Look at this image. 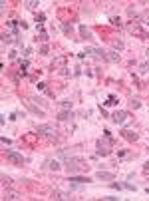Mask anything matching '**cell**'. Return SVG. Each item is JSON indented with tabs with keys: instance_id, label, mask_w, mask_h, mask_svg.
<instances>
[{
	"instance_id": "cell-1",
	"label": "cell",
	"mask_w": 149,
	"mask_h": 201,
	"mask_svg": "<svg viewBox=\"0 0 149 201\" xmlns=\"http://www.w3.org/2000/svg\"><path fill=\"white\" fill-rule=\"evenodd\" d=\"M112 152H113V137L104 136V137H100V140L96 141V156L105 157V156H109Z\"/></svg>"
},
{
	"instance_id": "cell-2",
	"label": "cell",
	"mask_w": 149,
	"mask_h": 201,
	"mask_svg": "<svg viewBox=\"0 0 149 201\" xmlns=\"http://www.w3.org/2000/svg\"><path fill=\"white\" fill-rule=\"evenodd\" d=\"M64 165L68 167V171H70V175H78L80 171L86 169V161L82 160V157H66V163Z\"/></svg>"
},
{
	"instance_id": "cell-3",
	"label": "cell",
	"mask_w": 149,
	"mask_h": 201,
	"mask_svg": "<svg viewBox=\"0 0 149 201\" xmlns=\"http://www.w3.org/2000/svg\"><path fill=\"white\" fill-rule=\"evenodd\" d=\"M36 133L40 136H46V137H56L58 136V129L50 124H42V125H36Z\"/></svg>"
},
{
	"instance_id": "cell-4",
	"label": "cell",
	"mask_w": 149,
	"mask_h": 201,
	"mask_svg": "<svg viewBox=\"0 0 149 201\" xmlns=\"http://www.w3.org/2000/svg\"><path fill=\"white\" fill-rule=\"evenodd\" d=\"M112 121L117 124V125H125L127 121H129V114H127L125 110H117V112L112 114Z\"/></svg>"
},
{
	"instance_id": "cell-5",
	"label": "cell",
	"mask_w": 149,
	"mask_h": 201,
	"mask_svg": "<svg viewBox=\"0 0 149 201\" xmlns=\"http://www.w3.org/2000/svg\"><path fill=\"white\" fill-rule=\"evenodd\" d=\"M4 153H6V160L10 163H14V165H22L24 163V156L18 153V152H14V149H6Z\"/></svg>"
},
{
	"instance_id": "cell-6",
	"label": "cell",
	"mask_w": 149,
	"mask_h": 201,
	"mask_svg": "<svg viewBox=\"0 0 149 201\" xmlns=\"http://www.w3.org/2000/svg\"><path fill=\"white\" fill-rule=\"evenodd\" d=\"M127 30H129V32H131V34H135V36H139V38H141V40H147V38H149V34H147V32H145V30H143V28H141V26H139V22H131V24H129V26H127Z\"/></svg>"
},
{
	"instance_id": "cell-7",
	"label": "cell",
	"mask_w": 149,
	"mask_h": 201,
	"mask_svg": "<svg viewBox=\"0 0 149 201\" xmlns=\"http://www.w3.org/2000/svg\"><path fill=\"white\" fill-rule=\"evenodd\" d=\"M84 54H89V56H93V58H101V60H105V50H101V48H86L84 50ZM108 62V60H105Z\"/></svg>"
},
{
	"instance_id": "cell-8",
	"label": "cell",
	"mask_w": 149,
	"mask_h": 201,
	"mask_svg": "<svg viewBox=\"0 0 149 201\" xmlns=\"http://www.w3.org/2000/svg\"><path fill=\"white\" fill-rule=\"evenodd\" d=\"M68 181H70V183H80V185H86V183H89L92 179L86 177V175H70V177H68Z\"/></svg>"
},
{
	"instance_id": "cell-9",
	"label": "cell",
	"mask_w": 149,
	"mask_h": 201,
	"mask_svg": "<svg viewBox=\"0 0 149 201\" xmlns=\"http://www.w3.org/2000/svg\"><path fill=\"white\" fill-rule=\"evenodd\" d=\"M113 177H116V173H112V171H97L96 173V179H101V181H113Z\"/></svg>"
},
{
	"instance_id": "cell-10",
	"label": "cell",
	"mask_w": 149,
	"mask_h": 201,
	"mask_svg": "<svg viewBox=\"0 0 149 201\" xmlns=\"http://www.w3.org/2000/svg\"><path fill=\"white\" fill-rule=\"evenodd\" d=\"M121 136L125 137L127 141H137V140H139V133H137V132H133V129H123Z\"/></svg>"
},
{
	"instance_id": "cell-11",
	"label": "cell",
	"mask_w": 149,
	"mask_h": 201,
	"mask_svg": "<svg viewBox=\"0 0 149 201\" xmlns=\"http://www.w3.org/2000/svg\"><path fill=\"white\" fill-rule=\"evenodd\" d=\"M105 60L116 64V62H119V54L116 52V50H109V52H105Z\"/></svg>"
},
{
	"instance_id": "cell-12",
	"label": "cell",
	"mask_w": 149,
	"mask_h": 201,
	"mask_svg": "<svg viewBox=\"0 0 149 201\" xmlns=\"http://www.w3.org/2000/svg\"><path fill=\"white\" fill-rule=\"evenodd\" d=\"M72 118H74L72 110H64V112H60V114H58V120L60 121H68V120H72Z\"/></svg>"
},
{
	"instance_id": "cell-13",
	"label": "cell",
	"mask_w": 149,
	"mask_h": 201,
	"mask_svg": "<svg viewBox=\"0 0 149 201\" xmlns=\"http://www.w3.org/2000/svg\"><path fill=\"white\" fill-rule=\"evenodd\" d=\"M2 42H4V44H14V42H16V36L10 34V32H2Z\"/></svg>"
},
{
	"instance_id": "cell-14",
	"label": "cell",
	"mask_w": 149,
	"mask_h": 201,
	"mask_svg": "<svg viewBox=\"0 0 149 201\" xmlns=\"http://www.w3.org/2000/svg\"><path fill=\"white\" fill-rule=\"evenodd\" d=\"M78 30H80V34H82V36H84V38H88V40H92V38H93V34H92V30H89V28H86V26H84V24H82V26H80V28H78Z\"/></svg>"
},
{
	"instance_id": "cell-15",
	"label": "cell",
	"mask_w": 149,
	"mask_h": 201,
	"mask_svg": "<svg viewBox=\"0 0 149 201\" xmlns=\"http://www.w3.org/2000/svg\"><path fill=\"white\" fill-rule=\"evenodd\" d=\"M112 46H113V50H116V52H121V50L125 48L123 40H119V38H117V40H113V42H112Z\"/></svg>"
},
{
	"instance_id": "cell-16",
	"label": "cell",
	"mask_w": 149,
	"mask_h": 201,
	"mask_svg": "<svg viewBox=\"0 0 149 201\" xmlns=\"http://www.w3.org/2000/svg\"><path fill=\"white\" fill-rule=\"evenodd\" d=\"M60 28H62V32H64V34H68V36L74 32V26H72V24H66V22H62V26H60Z\"/></svg>"
},
{
	"instance_id": "cell-17",
	"label": "cell",
	"mask_w": 149,
	"mask_h": 201,
	"mask_svg": "<svg viewBox=\"0 0 149 201\" xmlns=\"http://www.w3.org/2000/svg\"><path fill=\"white\" fill-rule=\"evenodd\" d=\"M28 108H30V112H32V114L40 116V118H44V110H38V106H32V104H28Z\"/></svg>"
},
{
	"instance_id": "cell-18",
	"label": "cell",
	"mask_w": 149,
	"mask_h": 201,
	"mask_svg": "<svg viewBox=\"0 0 149 201\" xmlns=\"http://www.w3.org/2000/svg\"><path fill=\"white\" fill-rule=\"evenodd\" d=\"M20 197H22V195L16 193V191H6V193H4V199H20Z\"/></svg>"
},
{
	"instance_id": "cell-19",
	"label": "cell",
	"mask_w": 149,
	"mask_h": 201,
	"mask_svg": "<svg viewBox=\"0 0 149 201\" xmlns=\"http://www.w3.org/2000/svg\"><path fill=\"white\" fill-rule=\"evenodd\" d=\"M24 6H26L28 10H34V8H38V6H40V4H38L36 0H26V2H24Z\"/></svg>"
},
{
	"instance_id": "cell-20",
	"label": "cell",
	"mask_w": 149,
	"mask_h": 201,
	"mask_svg": "<svg viewBox=\"0 0 149 201\" xmlns=\"http://www.w3.org/2000/svg\"><path fill=\"white\" fill-rule=\"evenodd\" d=\"M46 165H48V169H52V171H58V169H60V163H58L56 160H54V161H48Z\"/></svg>"
},
{
	"instance_id": "cell-21",
	"label": "cell",
	"mask_w": 149,
	"mask_h": 201,
	"mask_svg": "<svg viewBox=\"0 0 149 201\" xmlns=\"http://www.w3.org/2000/svg\"><path fill=\"white\" fill-rule=\"evenodd\" d=\"M109 24H112V26L121 28V22H119V18H117V16H109Z\"/></svg>"
},
{
	"instance_id": "cell-22",
	"label": "cell",
	"mask_w": 149,
	"mask_h": 201,
	"mask_svg": "<svg viewBox=\"0 0 149 201\" xmlns=\"http://www.w3.org/2000/svg\"><path fill=\"white\" fill-rule=\"evenodd\" d=\"M116 104H117V98H116V96H108V102H105V106H116Z\"/></svg>"
},
{
	"instance_id": "cell-23",
	"label": "cell",
	"mask_w": 149,
	"mask_h": 201,
	"mask_svg": "<svg viewBox=\"0 0 149 201\" xmlns=\"http://www.w3.org/2000/svg\"><path fill=\"white\" fill-rule=\"evenodd\" d=\"M121 189H127V191H135L137 187H135V185H131V183H127V181H123V183H121Z\"/></svg>"
},
{
	"instance_id": "cell-24",
	"label": "cell",
	"mask_w": 149,
	"mask_h": 201,
	"mask_svg": "<svg viewBox=\"0 0 149 201\" xmlns=\"http://www.w3.org/2000/svg\"><path fill=\"white\" fill-rule=\"evenodd\" d=\"M54 199H70V195L62 193V191H56V193H54Z\"/></svg>"
},
{
	"instance_id": "cell-25",
	"label": "cell",
	"mask_w": 149,
	"mask_h": 201,
	"mask_svg": "<svg viewBox=\"0 0 149 201\" xmlns=\"http://www.w3.org/2000/svg\"><path fill=\"white\" fill-rule=\"evenodd\" d=\"M139 72H141V74H147L149 72V62H143V64L139 66Z\"/></svg>"
},
{
	"instance_id": "cell-26",
	"label": "cell",
	"mask_w": 149,
	"mask_h": 201,
	"mask_svg": "<svg viewBox=\"0 0 149 201\" xmlns=\"http://www.w3.org/2000/svg\"><path fill=\"white\" fill-rule=\"evenodd\" d=\"M131 108H133V110H139V108H141V102H139V100H131Z\"/></svg>"
},
{
	"instance_id": "cell-27",
	"label": "cell",
	"mask_w": 149,
	"mask_h": 201,
	"mask_svg": "<svg viewBox=\"0 0 149 201\" xmlns=\"http://www.w3.org/2000/svg\"><path fill=\"white\" fill-rule=\"evenodd\" d=\"M62 108H64V110H72V102H70V100H64V102H62Z\"/></svg>"
},
{
	"instance_id": "cell-28",
	"label": "cell",
	"mask_w": 149,
	"mask_h": 201,
	"mask_svg": "<svg viewBox=\"0 0 149 201\" xmlns=\"http://www.w3.org/2000/svg\"><path fill=\"white\" fill-rule=\"evenodd\" d=\"M127 156H129L127 149H117V157H127Z\"/></svg>"
},
{
	"instance_id": "cell-29",
	"label": "cell",
	"mask_w": 149,
	"mask_h": 201,
	"mask_svg": "<svg viewBox=\"0 0 149 201\" xmlns=\"http://www.w3.org/2000/svg\"><path fill=\"white\" fill-rule=\"evenodd\" d=\"M22 56H24V58L28 60V58L32 56V48H28V46H26V48H24V54H22Z\"/></svg>"
},
{
	"instance_id": "cell-30",
	"label": "cell",
	"mask_w": 149,
	"mask_h": 201,
	"mask_svg": "<svg viewBox=\"0 0 149 201\" xmlns=\"http://www.w3.org/2000/svg\"><path fill=\"white\" fill-rule=\"evenodd\" d=\"M38 40H40V42H44V44H46V42H48L50 38H48V34H46V32H40V38H38Z\"/></svg>"
},
{
	"instance_id": "cell-31",
	"label": "cell",
	"mask_w": 149,
	"mask_h": 201,
	"mask_svg": "<svg viewBox=\"0 0 149 201\" xmlns=\"http://www.w3.org/2000/svg\"><path fill=\"white\" fill-rule=\"evenodd\" d=\"M44 20H46L44 14H36V22H38V24H44Z\"/></svg>"
},
{
	"instance_id": "cell-32",
	"label": "cell",
	"mask_w": 149,
	"mask_h": 201,
	"mask_svg": "<svg viewBox=\"0 0 149 201\" xmlns=\"http://www.w3.org/2000/svg\"><path fill=\"white\" fill-rule=\"evenodd\" d=\"M0 179H2V183H4V185H6V183H10V177H8L6 173H2V175H0Z\"/></svg>"
},
{
	"instance_id": "cell-33",
	"label": "cell",
	"mask_w": 149,
	"mask_h": 201,
	"mask_svg": "<svg viewBox=\"0 0 149 201\" xmlns=\"http://www.w3.org/2000/svg\"><path fill=\"white\" fill-rule=\"evenodd\" d=\"M8 58H10V60H16V58H18V52H16V50H12V52L8 54Z\"/></svg>"
},
{
	"instance_id": "cell-34",
	"label": "cell",
	"mask_w": 149,
	"mask_h": 201,
	"mask_svg": "<svg viewBox=\"0 0 149 201\" xmlns=\"http://www.w3.org/2000/svg\"><path fill=\"white\" fill-rule=\"evenodd\" d=\"M48 52H50L48 44H44V46H42V48H40V54H48Z\"/></svg>"
},
{
	"instance_id": "cell-35",
	"label": "cell",
	"mask_w": 149,
	"mask_h": 201,
	"mask_svg": "<svg viewBox=\"0 0 149 201\" xmlns=\"http://www.w3.org/2000/svg\"><path fill=\"white\" fill-rule=\"evenodd\" d=\"M109 187H112V189H121V183H109Z\"/></svg>"
},
{
	"instance_id": "cell-36",
	"label": "cell",
	"mask_w": 149,
	"mask_h": 201,
	"mask_svg": "<svg viewBox=\"0 0 149 201\" xmlns=\"http://www.w3.org/2000/svg\"><path fill=\"white\" fill-rule=\"evenodd\" d=\"M64 62H66V58H56V62H54V64H56V66H62Z\"/></svg>"
},
{
	"instance_id": "cell-37",
	"label": "cell",
	"mask_w": 149,
	"mask_h": 201,
	"mask_svg": "<svg viewBox=\"0 0 149 201\" xmlns=\"http://www.w3.org/2000/svg\"><path fill=\"white\" fill-rule=\"evenodd\" d=\"M32 102H36V104H40V106H46V102H44V100H42V98H34V100H32Z\"/></svg>"
},
{
	"instance_id": "cell-38",
	"label": "cell",
	"mask_w": 149,
	"mask_h": 201,
	"mask_svg": "<svg viewBox=\"0 0 149 201\" xmlns=\"http://www.w3.org/2000/svg\"><path fill=\"white\" fill-rule=\"evenodd\" d=\"M104 201H116V199H119V197H112V195H105V197H101Z\"/></svg>"
},
{
	"instance_id": "cell-39",
	"label": "cell",
	"mask_w": 149,
	"mask_h": 201,
	"mask_svg": "<svg viewBox=\"0 0 149 201\" xmlns=\"http://www.w3.org/2000/svg\"><path fill=\"white\" fill-rule=\"evenodd\" d=\"M4 124H6V116L2 114V116H0V125H4Z\"/></svg>"
},
{
	"instance_id": "cell-40",
	"label": "cell",
	"mask_w": 149,
	"mask_h": 201,
	"mask_svg": "<svg viewBox=\"0 0 149 201\" xmlns=\"http://www.w3.org/2000/svg\"><path fill=\"white\" fill-rule=\"evenodd\" d=\"M2 144H4V145H10V144H12V141H10V140H8V137H2Z\"/></svg>"
},
{
	"instance_id": "cell-41",
	"label": "cell",
	"mask_w": 149,
	"mask_h": 201,
	"mask_svg": "<svg viewBox=\"0 0 149 201\" xmlns=\"http://www.w3.org/2000/svg\"><path fill=\"white\" fill-rule=\"evenodd\" d=\"M16 116H18V114H16V112H12V114H10V118H8V120H10V121H14V120H16Z\"/></svg>"
},
{
	"instance_id": "cell-42",
	"label": "cell",
	"mask_w": 149,
	"mask_h": 201,
	"mask_svg": "<svg viewBox=\"0 0 149 201\" xmlns=\"http://www.w3.org/2000/svg\"><path fill=\"white\" fill-rule=\"evenodd\" d=\"M143 169H145V171H149V161H145V163H143Z\"/></svg>"
},
{
	"instance_id": "cell-43",
	"label": "cell",
	"mask_w": 149,
	"mask_h": 201,
	"mask_svg": "<svg viewBox=\"0 0 149 201\" xmlns=\"http://www.w3.org/2000/svg\"><path fill=\"white\" fill-rule=\"evenodd\" d=\"M147 26H149V24H147Z\"/></svg>"
}]
</instances>
